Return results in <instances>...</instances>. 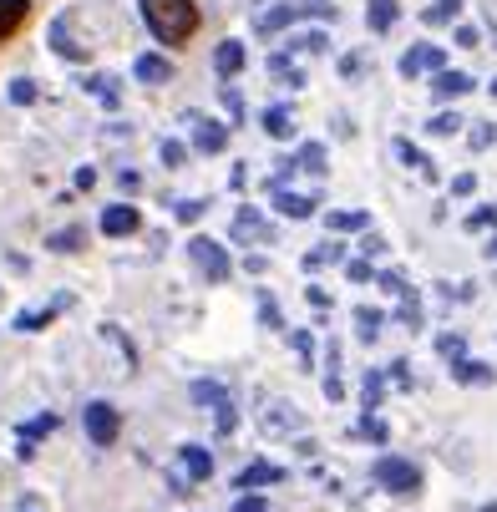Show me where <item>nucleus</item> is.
I'll return each instance as SVG.
<instances>
[{
	"instance_id": "obj_1",
	"label": "nucleus",
	"mask_w": 497,
	"mask_h": 512,
	"mask_svg": "<svg viewBox=\"0 0 497 512\" xmlns=\"http://www.w3.org/2000/svg\"><path fill=\"white\" fill-rule=\"evenodd\" d=\"M137 11L142 21H148V31L163 41V46H188L203 26V11H198V0H137Z\"/></svg>"
},
{
	"instance_id": "obj_2",
	"label": "nucleus",
	"mask_w": 497,
	"mask_h": 512,
	"mask_svg": "<svg viewBox=\"0 0 497 512\" xmlns=\"http://www.w3.org/2000/svg\"><path fill=\"white\" fill-rule=\"evenodd\" d=\"M371 482L386 487L391 497H416L421 492V467L406 462V457H376L371 462Z\"/></svg>"
},
{
	"instance_id": "obj_3",
	"label": "nucleus",
	"mask_w": 497,
	"mask_h": 512,
	"mask_svg": "<svg viewBox=\"0 0 497 512\" xmlns=\"http://www.w3.org/2000/svg\"><path fill=\"white\" fill-rule=\"evenodd\" d=\"M193 406L213 411V426H219V436H229L239 426V411H234V396L219 386V381H193Z\"/></svg>"
},
{
	"instance_id": "obj_4",
	"label": "nucleus",
	"mask_w": 497,
	"mask_h": 512,
	"mask_svg": "<svg viewBox=\"0 0 497 512\" xmlns=\"http://www.w3.org/2000/svg\"><path fill=\"white\" fill-rule=\"evenodd\" d=\"M188 259L198 264V274H203L208 284H224V279L234 274V264H229L224 244H213L208 234H193V239H188Z\"/></svg>"
},
{
	"instance_id": "obj_5",
	"label": "nucleus",
	"mask_w": 497,
	"mask_h": 512,
	"mask_svg": "<svg viewBox=\"0 0 497 512\" xmlns=\"http://www.w3.org/2000/svg\"><path fill=\"white\" fill-rule=\"evenodd\" d=\"M82 426H87V442L92 447H117V436H122V416H117L112 401H87Z\"/></svg>"
},
{
	"instance_id": "obj_6",
	"label": "nucleus",
	"mask_w": 497,
	"mask_h": 512,
	"mask_svg": "<svg viewBox=\"0 0 497 512\" xmlns=\"http://www.w3.org/2000/svg\"><path fill=\"white\" fill-rule=\"evenodd\" d=\"M269 198H274V213H284V218H295V224H300V218H315L320 208V198L315 193H295V188H284V183H269Z\"/></svg>"
},
{
	"instance_id": "obj_7",
	"label": "nucleus",
	"mask_w": 497,
	"mask_h": 512,
	"mask_svg": "<svg viewBox=\"0 0 497 512\" xmlns=\"http://www.w3.org/2000/svg\"><path fill=\"white\" fill-rule=\"evenodd\" d=\"M442 61H447V51H442V46L421 41V46H411V51L401 56V77H406V82H416L421 71H442Z\"/></svg>"
},
{
	"instance_id": "obj_8",
	"label": "nucleus",
	"mask_w": 497,
	"mask_h": 512,
	"mask_svg": "<svg viewBox=\"0 0 497 512\" xmlns=\"http://www.w3.org/2000/svg\"><path fill=\"white\" fill-rule=\"evenodd\" d=\"M193 122V153H224L229 148V127L224 122H213V117H188Z\"/></svg>"
},
{
	"instance_id": "obj_9",
	"label": "nucleus",
	"mask_w": 497,
	"mask_h": 512,
	"mask_svg": "<svg viewBox=\"0 0 497 512\" xmlns=\"http://www.w3.org/2000/svg\"><path fill=\"white\" fill-rule=\"evenodd\" d=\"M142 229V213L132 208V203H112L107 213H102V234L107 239H132Z\"/></svg>"
},
{
	"instance_id": "obj_10",
	"label": "nucleus",
	"mask_w": 497,
	"mask_h": 512,
	"mask_svg": "<svg viewBox=\"0 0 497 512\" xmlns=\"http://www.w3.org/2000/svg\"><path fill=\"white\" fill-rule=\"evenodd\" d=\"M234 239H239V244H249V239H254V244H274V229L264 224V213H259V208L244 203V208L234 213Z\"/></svg>"
},
{
	"instance_id": "obj_11",
	"label": "nucleus",
	"mask_w": 497,
	"mask_h": 512,
	"mask_svg": "<svg viewBox=\"0 0 497 512\" xmlns=\"http://www.w3.org/2000/svg\"><path fill=\"white\" fill-rule=\"evenodd\" d=\"M244 61H249L244 41H219V51H213V71H219V82H224V87L244 71Z\"/></svg>"
},
{
	"instance_id": "obj_12",
	"label": "nucleus",
	"mask_w": 497,
	"mask_h": 512,
	"mask_svg": "<svg viewBox=\"0 0 497 512\" xmlns=\"http://www.w3.org/2000/svg\"><path fill=\"white\" fill-rule=\"evenodd\" d=\"M132 77L148 82V87H163V82H173V61H168V56H153V51H142V56L132 61Z\"/></svg>"
},
{
	"instance_id": "obj_13",
	"label": "nucleus",
	"mask_w": 497,
	"mask_h": 512,
	"mask_svg": "<svg viewBox=\"0 0 497 512\" xmlns=\"http://www.w3.org/2000/svg\"><path fill=\"white\" fill-rule=\"evenodd\" d=\"M51 51L66 56V61H87V46L71 36V16H56V21H51Z\"/></svg>"
},
{
	"instance_id": "obj_14",
	"label": "nucleus",
	"mask_w": 497,
	"mask_h": 512,
	"mask_svg": "<svg viewBox=\"0 0 497 512\" xmlns=\"http://www.w3.org/2000/svg\"><path fill=\"white\" fill-rule=\"evenodd\" d=\"M284 477H290V472L274 467V462H249V467L234 477V487H239V492H254V487H269V482H284Z\"/></svg>"
},
{
	"instance_id": "obj_15",
	"label": "nucleus",
	"mask_w": 497,
	"mask_h": 512,
	"mask_svg": "<svg viewBox=\"0 0 497 512\" xmlns=\"http://www.w3.org/2000/svg\"><path fill=\"white\" fill-rule=\"evenodd\" d=\"M26 21H31V0H0V46L16 31H26Z\"/></svg>"
},
{
	"instance_id": "obj_16",
	"label": "nucleus",
	"mask_w": 497,
	"mask_h": 512,
	"mask_svg": "<svg viewBox=\"0 0 497 512\" xmlns=\"http://www.w3.org/2000/svg\"><path fill=\"white\" fill-rule=\"evenodd\" d=\"M391 153H396V163H406V168H416V173H421L426 183H437V168H432V158H426V153L416 148V142H411V137H396V142H391Z\"/></svg>"
},
{
	"instance_id": "obj_17",
	"label": "nucleus",
	"mask_w": 497,
	"mask_h": 512,
	"mask_svg": "<svg viewBox=\"0 0 497 512\" xmlns=\"http://www.w3.org/2000/svg\"><path fill=\"white\" fill-rule=\"evenodd\" d=\"M178 462H183L188 482H208V477H213V457H208L198 442H183V447H178Z\"/></svg>"
},
{
	"instance_id": "obj_18",
	"label": "nucleus",
	"mask_w": 497,
	"mask_h": 512,
	"mask_svg": "<svg viewBox=\"0 0 497 512\" xmlns=\"http://www.w3.org/2000/svg\"><path fill=\"white\" fill-rule=\"evenodd\" d=\"M447 371H452V381H457V386H492V365H482V360H472V355L452 360Z\"/></svg>"
},
{
	"instance_id": "obj_19",
	"label": "nucleus",
	"mask_w": 497,
	"mask_h": 512,
	"mask_svg": "<svg viewBox=\"0 0 497 512\" xmlns=\"http://www.w3.org/2000/svg\"><path fill=\"white\" fill-rule=\"evenodd\" d=\"M51 431H56V416H51V411L21 426V447H16V452H21V462H31V457H36V442H41V436H51Z\"/></svg>"
},
{
	"instance_id": "obj_20",
	"label": "nucleus",
	"mask_w": 497,
	"mask_h": 512,
	"mask_svg": "<svg viewBox=\"0 0 497 512\" xmlns=\"http://www.w3.org/2000/svg\"><path fill=\"white\" fill-rule=\"evenodd\" d=\"M396 16H401V0H366V26L376 36H386L396 26Z\"/></svg>"
},
{
	"instance_id": "obj_21",
	"label": "nucleus",
	"mask_w": 497,
	"mask_h": 512,
	"mask_svg": "<svg viewBox=\"0 0 497 512\" xmlns=\"http://www.w3.org/2000/svg\"><path fill=\"white\" fill-rule=\"evenodd\" d=\"M325 229H330V234H355V229H371V213H366V208H340V213H330V218H325Z\"/></svg>"
},
{
	"instance_id": "obj_22",
	"label": "nucleus",
	"mask_w": 497,
	"mask_h": 512,
	"mask_svg": "<svg viewBox=\"0 0 497 512\" xmlns=\"http://www.w3.org/2000/svg\"><path fill=\"white\" fill-rule=\"evenodd\" d=\"M432 92H437L442 102H452V97H467V92H472V77H467V71H437Z\"/></svg>"
},
{
	"instance_id": "obj_23",
	"label": "nucleus",
	"mask_w": 497,
	"mask_h": 512,
	"mask_svg": "<svg viewBox=\"0 0 497 512\" xmlns=\"http://www.w3.org/2000/svg\"><path fill=\"white\" fill-rule=\"evenodd\" d=\"M269 77L284 82V87H305V71L290 61V51H274V56H269Z\"/></svg>"
},
{
	"instance_id": "obj_24",
	"label": "nucleus",
	"mask_w": 497,
	"mask_h": 512,
	"mask_svg": "<svg viewBox=\"0 0 497 512\" xmlns=\"http://www.w3.org/2000/svg\"><path fill=\"white\" fill-rule=\"evenodd\" d=\"M264 132H269L274 142L295 137V112H290V107H264Z\"/></svg>"
},
{
	"instance_id": "obj_25",
	"label": "nucleus",
	"mask_w": 497,
	"mask_h": 512,
	"mask_svg": "<svg viewBox=\"0 0 497 512\" xmlns=\"http://www.w3.org/2000/svg\"><path fill=\"white\" fill-rule=\"evenodd\" d=\"M381 325H386V315H381V310H371V305H355V335H361L366 345H376Z\"/></svg>"
},
{
	"instance_id": "obj_26",
	"label": "nucleus",
	"mask_w": 497,
	"mask_h": 512,
	"mask_svg": "<svg viewBox=\"0 0 497 512\" xmlns=\"http://www.w3.org/2000/svg\"><path fill=\"white\" fill-rule=\"evenodd\" d=\"M361 401H366V416H376V411H381V401H386V371H366Z\"/></svg>"
},
{
	"instance_id": "obj_27",
	"label": "nucleus",
	"mask_w": 497,
	"mask_h": 512,
	"mask_svg": "<svg viewBox=\"0 0 497 512\" xmlns=\"http://www.w3.org/2000/svg\"><path fill=\"white\" fill-rule=\"evenodd\" d=\"M295 168H305V173H315V178H325V173H330V163H325V148H320V142H305V148L295 153Z\"/></svg>"
},
{
	"instance_id": "obj_28",
	"label": "nucleus",
	"mask_w": 497,
	"mask_h": 512,
	"mask_svg": "<svg viewBox=\"0 0 497 512\" xmlns=\"http://www.w3.org/2000/svg\"><path fill=\"white\" fill-rule=\"evenodd\" d=\"M325 264H345V244L325 239L320 249H310V254H305V269H325Z\"/></svg>"
},
{
	"instance_id": "obj_29",
	"label": "nucleus",
	"mask_w": 497,
	"mask_h": 512,
	"mask_svg": "<svg viewBox=\"0 0 497 512\" xmlns=\"http://www.w3.org/2000/svg\"><path fill=\"white\" fill-rule=\"evenodd\" d=\"M61 305H66V300H56V305H46V310H21V315H16V330H46V325L61 315Z\"/></svg>"
},
{
	"instance_id": "obj_30",
	"label": "nucleus",
	"mask_w": 497,
	"mask_h": 512,
	"mask_svg": "<svg viewBox=\"0 0 497 512\" xmlns=\"http://www.w3.org/2000/svg\"><path fill=\"white\" fill-rule=\"evenodd\" d=\"M457 16H462V0H437V6H426V11H421L426 26H452Z\"/></svg>"
},
{
	"instance_id": "obj_31",
	"label": "nucleus",
	"mask_w": 497,
	"mask_h": 512,
	"mask_svg": "<svg viewBox=\"0 0 497 512\" xmlns=\"http://www.w3.org/2000/svg\"><path fill=\"white\" fill-rule=\"evenodd\" d=\"M46 244H51L56 254H77V249L87 244V229H61V234H51Z\"/></svg>"
},
{
	"instance_id": "obj_32",
	"label": "nucleus",
	"mask_w": 497,
	"mask_h": 512,
	"mask_svg": "<svg viewBox=\"0 0 497 512\" xmlns=\"http://www.w3.org/2000/svg\"><path fill=\"white\" fill-rule=\"evenodd\" d=\"M457 127H462V117H457V112H437L432 122H426V132H432V137H452Z\"/></svg>"
},
{
	"instance_id": "obj_33",
	"label": "nucleus",
	"mask_w": 497,
	"mask_h": 512,
	"mask_svg": "<svg viewBox=\"0 0 497 512\" xmlns=\"http://www.w3.org/2000/svg\"><path fill=\"white\" fill-rule=\"evenodd\" d=\"M396 315H401V325H406V330H421V300H416V289L401 300V310H396Z\"/></svg>"
},
{
	"instance_id": "obj_34",
	"label": "nucleus",
	"mask_w": 497,
	"mask_h": 512,
	"mask_svg": "<svg viewBox=\"0 0 497 512\" xmlns=\"http://www.w3.org/2000/svg\"><path fill=\"white\" fill-rule=\"evenodd\" d=\"M437 350H442V360L452 365V360L467 355V340H462V335H437Z\"/></svg>"
},
{
	"instance_id": "obj_35",
	"label": "nucleus",
	"mask_w": 497,
	"mask_h": 512,
	"mask_svg": "<svg viewBox=\"0 0 497 512\" xmlns=\"http://www.w3.org/2000/svg\"><path fill=\"white\" fill-rule=\"evenodd\" d=\"M158 158H163V168H183L188 148H183V142H173V137H163V148H158Z\"/></svg>"
},
{
	"instance_id": "obj_36",
	"label": "nucleus",
	"mask_w": 497,
	"mask_h": 512,
	"mask_svg": "<svg viewBox=\"0 0 497 512\" xmlns=\"http://www.w3.org/2000/svg\"><path fill=\"white\" fill-rule=\"evenodd\" d=\"M173 213L183 218V224H198V218L208 213V203H198V198H178V203H173Z\"/></svg>"
},
{
	"instance_id": "obj_37",
	"label": "nucleus",
	"mask_w": 497,
	"mask_h": 512,
	"mask_svg": "<svg viewBox=\"0 0 497 512\" xmlns=\"http://www.w3.org/2000/svg\"><path fill=\"white\" fill-rule=\"evenodd\" d=\"M259 320H264V330H284V315H279V305L269 295H259Z\"/></svg>"
},
{
	"instance_id": "obj_38",
	"label": "nucleus",
	"mask_w": 497,
	"mask_h": 512,
	"mask_svg": "<svg viewBox=\"0 0 497 512\" xmlns=\"http://www.w3.org/2000/svg\"><path fill=\"white\" fill-rule=\"evenodd\" d=\"M467 229H472V234H482V229H497V203H492V208H477V213L467 218Z\"/></svg>"
},
{
	"instance_id": "obj_39",
	"label": "nucleus",
	"mask_w": 497,
	"mask_h": 512,
	"mask_svg": "<svg viewBox=\"0 0 497 512\" xmlns=\"http://www.w3.org/2000/svg\"><path fill=\"white\" fill-rule=\"evenodd\" d=\"M361 436H371L376 447H386V421L381 416H361Z\"/></svg>"
},
{
	"instance_id": "obj_40",
	"label": "nucleus",
	"mask_w": 497,
	"mask_h": 512,
	"mask_svg": "<svg viewBox=\"0 0 497 512\" xmlns=\"http://www.w3.org/2000/svg\"><path fill=\"white\" fill-rule=\"evenodd\" d=\"M345 274H350L355 284H366V279H376V269H371V259H350V264H345Z\"/></svg>"
},
{
	"instance_id": "obj_41",
	"label": "nucleus",
	"mask_w": 497,
	"mask_h": 512,
	"mask_svg": "<svg viewBox=\"0 0 497 512\" xmlns=\"http://www.w3.org/2000/svg\"><path fill=\"white\" fill-rule=\"evenodd\" d=\"M87 87H92V92H97V97H102L107 107H117V87H112V77H92Z\"/></svg>"
},
{
	"instance_id": "obj_42",
	"label": "nucleus",
	"mask_w": 497,
	"mask_h": 512,
	"mask_svg": "<svg viewBox=\"0 0 497 512\" xmlns=\"http://www.w3.org/2000/svg\"><path fill=\"white\" fill-rule=\"evenodd\" d=\"M234 512H269V502H264L259 492H244V497L234 502Z\"/></svg>"
},
{
	"instance_id": "obj_43",
	"label": "nucleus",
	"mask_w": 497,
	"mask_h": 512,
	"mask_svg": "<svg viewBox=\"0 0 497 512\" xmlns=\"http://www.w3.org/2000/svg\"><path fill=\"white\" fill-rule=\"evenodd\" d=\"M386 381H396L401 391H411V371H406V360H391V371H386Z\"/></svg>"
},
{
	"instance_id": "obj_44",
	"label": "nucleus",
	"mask_w": 497,
	"mask_h": 512,
	"mask_svg": "<svg viewBox=\"0 0 497 512\" xmlns=\"http://www.w3.org/2000/svg\"><path fill=\"white\" fill-rule=\"evenodd\" d=\"M295 46L300 51H325V31H305V36H295Z\"/></svg>"
},
{
	"instance_id": "obj_45",
	"label": "nucleus",
	"mask_w": 497,
	"mask_h": 512,
	"mask_svg": "<svg viewBox=\"0 0 497 512\" xmlns=\"http://www.w3.org/2000/svg\"><path fill=\"white\" fill-rule=\"evenodd\" d=\"M11 102H16V107L36 102V82H16V87H11Z\"/></svg>"
},
{
	"instance_id": "obj_46",
	"label": "nucleus",
	"mask_w": 497,
	"mask_h": 512,
	"mask_svg": "<svg viewBox=\"0 0 497 512\" xmlns=\"http://www.w3.org/2000/svg\"><path fill=\"white\" fill-rule=\"evenodd\" d=\"M492 142H497V127H492V122H482V127L472 132V148H492Z\"/></svg>"
},
{
	"instance_id": "obj_47",
	"label": "nucleus",
	"mask_w": 497,
	"mask_h": 512,
	"mask_svg": "<svg viewBox=\"0 0 497 512\" xmlns=\"http://www.w3.org/2000/svg\"><path fill=\"white\" fill-rule=\"evenodd\" d=\"M472 188H477L472 173H457V178H452V193H457V198H472Z\"/></svg>"
},
{
	"instance_id": "obj_48",
	"label": "nucleus",
	"mask_w": 497,
	"mask_h": 512,
	"mask_svg": "<svg viewBox=\"0 0 497 512\" xmlns=\"http://www.w3.org/2000/svg\"><path fill=\"white\" fill-rule=\"evenodd\" d=\"M361 254H366V259L386 254V239H381V234H366V239H361Z\"/></svg>"
},
{
	"instance_id": "obj_49",
	"label": "nucleus",
	"mask_w": 497,
	"mask_h": 512,
	"mask_svg": "<svg viewBox=\"0 0 497 512\" xmlns=\"http://www.w3.org/2000/svg\"><path fill=\"white\" fill-rule=\"evenodd\" d=\"M305 300H310L315 310H330V295H325V289H320V284H310V289H305Z\"/></svg>"
},
{
	"instance_id": "obj_50",
	"label": "nucleus",
	"mask_w": 497,
	"mask_h": 512,
	"mask_svg": "<svg viewBox=\"0 0 497 512\" xmlns=\"http://www.w3.org/2000/svg\"><path fill=\"white\" fill-rule=\"evenodd\" d=\"M224 107H229V112L244 122V102H239V92H234V87H224Z\"/></svg>"
},
{
	"instance_id": "obj_51",
	"label": "nucleus",
	"mask_w": 497,
	"mask_h": 512,
	"mask_svg": "<svg viewBox=\"0 0 497 512\" xmlns=\"http://www.w3.org/2000/svg\"><path fill=\"white\" fill-rule=\"evenodd\" d=\"M482 36H477V26H457V46H477Z\"/></svg>"
},
{
	"instance_id": "obj_52",
	"label": "nucleus",
	"mask_w": 497,
	"mask_h": 512,
	"mask_svg": "<svg viewBox=\"0 0 497 512\" xmlns=\"http://www.w3.org/2000/svg\"><path fill=\"white\" fill-rule=\"evenodd\" d=\"M244 269H249V274H264L269 259H264V254H244Z\"/></svg>"
},
{
	"instance_id": "obj_53",
	"label": "nucleus",
	"mask_w": 497,
	"mask_h": 512,
	"mask_svg": "<svg viewBox=\"0 0 497 512\" xmlns=\"http://www.w3.org/2000/svg\"><path fill=\"white\" fill-rule=\"evenodd\" d=\"M290 345L300 350V360H310V335H305V330H295V335H290Z\"/></svg>"
},
{
	"instance_id": "obj_54",
	"label": "nucleus",
	"mask_w": 497,
	"mask_h": 512,
	"mask_svg": "<svg viewBox=\"0 0 497 512\" xmlns=\"http://www.w3.org/2000/svg\"><path fill=\"white\" fill-rule=\"evenodd\" d=\"M487 259H497V239H492V244H487Z\"/></svg>"
},
{
	"instance_id": "obj_55",
	"label": "nucleus",
	"mask_w": 497,
	"mask_h": 512,
	"mask_svg": "<svg viewBox=\"0 0 497 512\" xmlns=\"http://www.w3.org/2000/svg\"><path fill=\"white\" fill-rule=\"evenodd\" d=\"M482 512H497V502H487V507H482Z\"/></svg>"
},
{
	"instance_id": "obj_56",
	"label": "nucleus",
	"mask_w": 497,
	"mask_h": 512,
	"mask_svg": "<svg viewBox=\"0 0 497 512\" xmlns=\"http://www.w3.org/2000/svg\"><path fill=\"white\" fill-rule=\"evenodd\" d=\"M492 97H497V82H492Z\"/></svg>"
}]
</instances>
